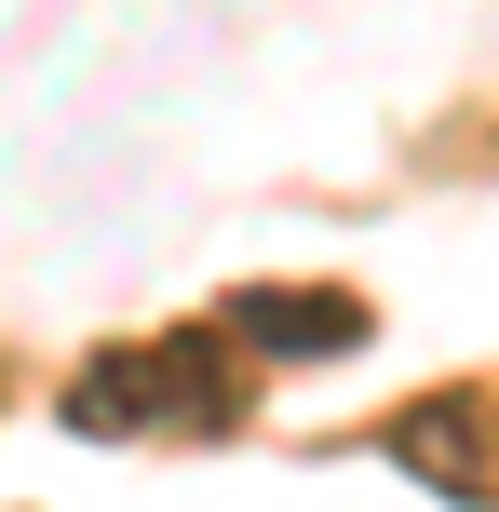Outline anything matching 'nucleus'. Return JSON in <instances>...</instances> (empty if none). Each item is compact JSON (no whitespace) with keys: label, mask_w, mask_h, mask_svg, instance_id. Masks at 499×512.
Segmentation results:
<instances>
[{"label":"nucleus","mask_w":499,"mask_h":512,"mask_svg":"<svg viewBox=\"0 0 499 512\" xmlns=\"http://www.w3.org/2000/svg\"><path fill=\"white\" fill-rule=\"evenodd\" d=\"M230 337H270V351H351L365 310H351V297H284V283H257V297H230Z\"/></svg>","instance_id":"obj_1"}]
</instances>
